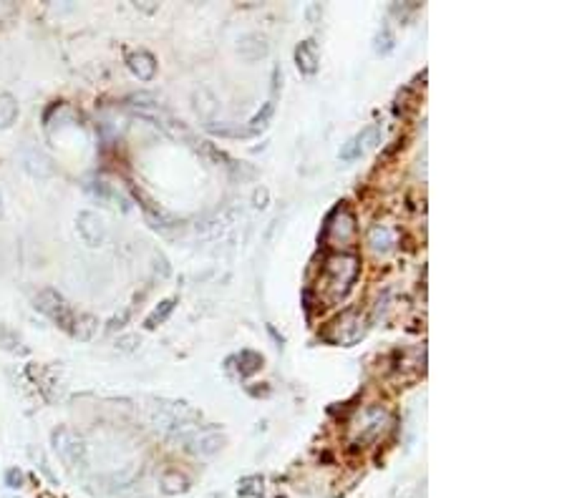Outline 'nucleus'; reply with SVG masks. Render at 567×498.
<instances>
[{"mask_svg":"<svg viewBox=\"0 0 567 498\" xmlns=\"http://www.w3.org/2000/svg\"><path fill=\"white\" fill-rule=\"evenodd\" d=\"M174 304H177V300H164V302L159 304V307H156L149 317H146V322H144V325H146V330H154V327H159V325H162V322L167 320L169 315H172Z\"/></svg>","mask_w":567,"mask_h":498,"instance_id":"16","label":"nucleus"},{"mask_svg":"<svg viewBox=\"0 0 567 498\" xmlns=\"http://www.w3.org/2000/svg\"><path fill=\"white\" fill-rule=\"evenodd\" d=\"M361 262L356 254H333L325 262V285L330 290V297L341 300L351 292L356 277H358Z\"/></svg>","mask_w":567,"mask_h":498,"instance_id":"1","label":"nucleus"},{"mask_svg":"<svg viewBox=\"0 0 567 498\" xmlns=\"http://www.w3.org/2000/svg\"><path fill=\"white\" fill-rule=\"evenodd\" d=\"M127 317H129V312H124L122 317H114V320H111V325H109V330H116V327H124V322H127Z\"/></svg>","mask_w":567,"mask_h":498,"instance_id":"23","label":"nucleus"},{"mask_svg":"<svg viewBox=\"0 0 567 498\" xmlns=\"http://www.w3.org/2000/svg\"><path fill=\"white\" fill-rule=\"evenodd\" d=\"M336 340L341 345H353L356 340H361V335H363V320H361V315L356 312V309H348L346 315H341V320L336 322Z\"/></svg>","mask_w":567,"mask_h":498,"instance_id":"8","label":"nucleus"},{"mask_svg":"<svg viewBox=\"0 0 567 498\" xmlns=\"http://www.w3.org/2000/svg\"><path fill=\"white\" fill-rule=\"evenodd\" d=\"M238 51H240V56L247 58V61H257V58H265L267 56L270 46H267V38H265V35L252 33V35H245V38L240 40Z\"/></svg>","mask_w":567,"mask_h":498,"instance_id":"10","label":"nucleus"},{"mask_svg":"<svg viewBox=\"0 0 567 498\" xmlns=\"http://www.w3.org/2000/svg\"><path fill=\"white\" fill-rule=\"evenodd\" d=\"M368 244L376 249V252H386L388 247L394 244V237H391V230L388 227H373V230L368 232Z\"/></svg>","mask_w":567,"mask_h":498,"instance_id":"14","label":"nucleus"},{"mask_svg":"<svg viewBox=\"0 0 567 498\" xmlns=\"http://www.w3.org/2000/svg\"><path fill=\"white\" fill-rule=\"evenodd\" d=\"M35 309H41L43 315L51 322H56L61 330L71 332V327H74V312H71L69 302L56 290H51V287H46V290H41V292L35 295Z\"/></svg>","mask_w":567,"mask_h":498,"instance_id":"2","label":"nucleus"},{"mask_svg":"<svg viewBox=\"0 0 567 498\" xmlns=\"http://www.w3.org/2000/svg\"><path fill=\"white\" fill-rule=\"evenodd\" d=\"M376 51L381 53V56L394 51V35H391L388 28H381V33L376 35Z\"/></svg>","mask_w":567,"mask_h":498,"instance_id":"19","label":"nucleus"},{"mask_svg":"<svg viewBox=\"0 0 567 498\" xmlns=\"http://www.w3.org/2000/svg\"><path fill=\"white\" fill-rule=\"evenodd\" d=\"M129 69H131V73L139 81H151L156 73V61H154V56L146 51L131 53V56H129Z\"/></svg>","mask_w":567,"mask_h":498,"instance_id":"9","label":"nucleus"},{"mask_svg":"<svg viewBox=\"0 0 567 498\" xmlns=\"http://www.w3.org/2000/svg\"><path fill=\"white\" fill-rule=\"evenodd\" d=\"M272 111H275V106H272V101H267L265 106H262L260 114L250 121L247 134H257V131H262V129H267V124H270V119H272Z\"/></svg>","mask_w":567,"mask_h":498,"instance_id":"17","label":"nucleus"},{"mask_svg":"<svg viewBox=\"0 0 567 498\" xmlns=\"http://www.w3.org/2000/svg\"><path fill=\"white\" fill-rule=\"evenodd\" d=\"M361 149H363V141H361V136L351 138V141H348L346 146H343V149H341V159H343V161L356 159V156H361Z\"/></svg>","mask_w":567,"mask_h":498,"instance_id":"20","label":"nucleus"},{"mask_svg":"<svg viewBox=\"0 0 567 498\" xmlns=\"http://www.w3.org/2000/svg\"><path fill=\"white\" fill-rule=\"evenodd\" d=\"M18 119V103L11 93H0V129L13 126Z\"/></svg>","mask_w":567,"mask_h":498,"instance_id":"13","label":"nucleus"},{"mask_svg":"<svg viewBox=\"0 0 567 498\" xmlns=\"http://www.w3.org/2000/svg\"><path fill=\"white\" fill-rule=\"evenodd\" d=\"M16 13V8L8 6V3H0V20H3V16H13Z\"/></svg>","mask_w":567,"mask_h":498,"instance_id":"24","label":"nucleus"},{"mask_svg":"<svg viewBox=\"0 0 567 498\" xmlns=\"http://www.w3.org/2000/svg\"><path fill=\"white\" fill-rule=\"evenodd\" d=\"M136 343H139L136 338H122V340H119V348H122V350H134V345H136Z\"/></svg>","mask_w":567,"mask_h":498,"instance_id":"22","label":"nucleus"},{"mask_svg":"<svg viewBox=\"0 0 567 498\" xmlns=\"http://www.w3.org/2000/svg\"><path fill=\"white\" fill-rule=\"evenodd\" d=\"M25 169H28L33 177H48L51 174V166H48V159L43 154H38V151H30V154H25Z\"/></svg>","mask_w":567,"mask_h":498,"instance_id":"15","label":"nucleus"},{"mask_svg":"<svg viewBox=\"0 0 567 498\" xmlns=\"http://www.w3.org/2000/svg\"><path fill=\"white\" fill-rule=\"evenodd\" d=\"M136 8H141V11H144V13H154L159 6H156V3H154V6H146V3H136Z\"/></svg>","mask_w":567,"mask_h":498,"instance_id":"26","label":"nucleus"},{"mask_svg":"<svg viewBox=\"0 0 567 498\" xmlns=\"http://www.w3.org/2000/svg\"><path fill=\"white\" fill-rule=\"evenodd\" d=\"M255 201H257V206H265V201H267V191L262 189V191H255Z\"/></svg>","mask_w":567,"mask_h":498,"instance_id":"25","label":"nucleus"},{"mask_svg":"<svg viewBox=\"0 0 567 498\" xmlns=\"http://www.w3.org/2000/svg\"><path fill=\"white\" fill-rule=\"evenodd\" d=\"M0 217H3V194H0Z\"/></svg>","mask_w":567,"mask_h":498,"instance_id":"27","label":"nucleus"},{"mask_svg":"<svg viewBox=\"0 0 567 498\" xmlns=\"http://www.w3.org/2000/svg\"><path fill=\"white\" fill-rule=\"evenodd\" d=\"M53 448H56L58 458L64 461L69 468L83 466V461H86V443H83L81 435L71 428L53 430Z\"/></svg>","mask_w":567,"mask_h":498,"instance_id":"4","label":"nucleus"},{"mask_svg":"<svg viewBox=\"0 0 567 498\" xmlns=\"http://www.w3.org/2000/svg\"><path fill=\"white\" fill-rule=\"evenodd\" d=\"M386 420H388V415L381 405H370V408H363L351 425H353V430L358 433L361 441H373L376 435H381Z\"/></svg>","mask_w":567,"mask_h":498,"instance_id":"5","label":"nucleus"},{"mask_svg":"<svg viewBox=\"0 0 567 498\" xmlns=\"http://www.w3.org/2000/svg\"><path fill=\"white\" fill-rule=\"evenodd\" d=\"M76 227H78V235L86 242L88 247H101L106 239V224L104 219L96 212H81L76 219Z\"/></svg>","mask_w":567,"mask_h":498,"instance_id":"7","label":"nucleus"},{"mask_svg":"<svg viewBox=\"0 0 567 498\" xmlns=\"http://www.w3.org/2000/svg\"><path fill=\"white\" fill-rule=\"evenodd\" d=\"M240 362H245V365H242V375H252V372H255L257 367L262 365V355H257V352H250V350H245L242 355H240Z\"/></svg>","mask_w":567,"mask_h":498,"instance_id":"18","label":"nucleus"},{"mask_svg":"<svg viewBox=\"0 0 567 498\" xmlns=\"http://www.w3.org/2000/svg\"><path fill=\"white\" fill-rule=\"evenodd\" d=\"M356 237V217L348 206H338L325 222L323 239L333 247H348Z\"/></svg>","mask_w":567,"mask_h":498,"instance_id":"3","label":"nucleus"},{"mask_svg":"<svg viewBox=\"0 0 567 498\" xmlns=\"http://www.w3.org/2000/svg\"><path fill=\"white\" fill-rule=\"evenodd\" d=\"M96 330H99V320H96L93 315L74 317V327H71V332H74L78 340H91Z\"/></svg>","mask_w":567,"mask_h":498,"instance_id":"12","label":"nucleus"},{"mask_svg":"<svg viewBox=\"0 0 567 498\" xmlns=\"http://www.w3.org/2000/svg\"><path fill=\"white\" fill-rule=\"evenodd\" d=\"M182 441H185L187 451L199 453V456H212L225 446V435L217 433V430H194V433L185 435Z\"/></svg>","mask_w":567,"mask_h":498,"instance_id":"6","label":"nucleus"},{"mask_svg":"<svg viewBox=\"0 0 567 498\" xmlns=\"http://www.w3.org/2000/svg\"><path fill=\"white\" fill-rule=\"evenodd\" d=\"M6 486L8 488H21L23 486V473H21L18 468H11L6 473Z\"/></svg>","mask_w":567,"mask_h":498,"instance_id":"21","label":"nucleus"},{"mask_svg":"<svg viewBox=\"0 0 567 498\" xmlns=\"http://www.w3.org/2000/svg\"><path fill=\"white\" fill-rule=\"evenodd\" d=\"M296 61H298V69H300V73L312 76L315 71H318V53H315L312 40H303L300 46L296 48Z\"/></svg>","mask_w":567,"mask_h":498,"instance_id":"11","label":"nucleus"}]
</instances>
